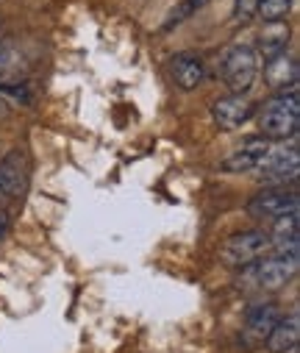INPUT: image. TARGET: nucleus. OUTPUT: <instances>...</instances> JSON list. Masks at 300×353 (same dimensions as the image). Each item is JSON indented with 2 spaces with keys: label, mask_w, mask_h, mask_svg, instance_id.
<instances>
[{
  "label": "nucleus",
  "mask_w": 300,
  "mask_h": 353,
  "mask_svg": "<svg viewBox=\"0 0 300 353\" xmlns=\"http://www.w3.org/2000/svg\"><path fill=\"white\" fill-rule=\"evenodd\" d=\"M6 228H9V220H6V214H3V212H0V239L6 236Z\"/></svg>",
  "instance_id": "obj_18"
},
{
  "label": "nucleus",
  "mask_w": 300,
  "mask_h": 353,
  "mask_svg": "<svg viewBox=\"0 0 300 353\" xmlns=\"http://www.w3.org/2000/svg\"><path fill=\"white\" fill-rule=\"evenodd\" d=\"M270 242H272V236L267 231H259V228L239 231V234L226 239L220 256H223V261L228 264V268H250V264H256L259 259L267 256Z\"/></svg>",
  "instance_id": "obj_3"
},
{
  "label": "nucleus",
  "mask_w": 300,
  "mask_h": 353,
  "mask_svg": "<svg viewBox=\"0 0 300 353\" xmlns=\"http://www.w3.org/2000/svg\"><path fill=\"white\" fill-rule=\"evenodd\" d=\"M212 114H214V123L220 131H237L253 117V103L242 95H226V98L214 101Z\"/></svg>",
  "instance_id": "obj_9"
},
{
  "label": "nucleus",
  "mask_w": 300,
  "mask_h": 353,
  "mask_svg": "<svg viewBox=\"0 0 300 353\" xmlns=\"http://www.w3.org/2000/svg\"><path fill=\"white\" fill-rule=\"evenodd\" d=\"M259 9V0H237V9H234V17L239 23H248Z\"/></svg>",
  "instance_id": "obj_16"
},
{
  "label": "nucleus",
  "mask_w": 300,
  "mask_h": 353,
  "mask_svg": "<svg viewBox=\"0 0 300 353\" xmlns=\"http://www.w3.org/2000/svg\"><path fill=\"white\" fill-rule=\"evenodd\" d=\"M281 320V312L275 303H259V306H250L248 314H245V331L256 339V342H264L270 336V331L275 328V323Z\"/></svg>",
  "instance_id": "obj_13"
},
{
  "label": "nucleus",
  "mask_w": 300,
  "mask_h": 353,
  "mask_svg": "<svg viewBox=\"0 0 300 353\" xmlns=\"http://www.w3.org/2000/svg\"><path fill=\"white\" fill-rule=\"evenodd\" d=\"M170 72H172V81H175L178 90L192 92V90H197V86H200V81H203L206 64H203V59H200L197 53H178L170 61Z\"/></svg>",
  "instance_id": "obj_10"
},
{
  "label": "nucleus",
  "mask_w": 300,
  "mask_h": 353,
  "mask_svg": "<svg viewBox=\"0 0 300 353\" xmlns=\"http://www.w3.org/2000/svg\"><path fill=\"white\" fill-rule=\"evenodd\" d=\"M292 9V0H259L256 14L261 17V23H281Z\"/></svg>",
  "instance_id": "obj_15"
},
{
  "label": "nucleus",
  "mask_w": 300,
  "mask_h": 353,
  "mask_svg": "<svg viewBox=\"0 0 300 353\" xmlns=\"http://www.w3.org/2000/svg\"><path fill=\"white\" fill-rule=\"evenodd\" d=\"M267 150H270V139H264V137H250V139H245L239 148H234V150L220 161V167H223L226 172H250V170H256V167L261 164V159L267 156Z\"/></svg>",
  "instance_id": "obj_8"
},
{
  "label": "nucleus",
  "mask_w": 300,
  "mask_h": 353,
  "mask_svg": "<svg viewBox=\"0 0 300 353\" xmlns=\"http://www.w3.org/2000/svg\"><path fill=\"white\" fill-rule=\"evenodd\" d=\"M31 181V167H28V156L26 150L14 148L0 159V192L9 198H20L26 195Z\"/></svg>",
  "instance_id": "obj_6"
},
{
  "label": "nucleus",
  "mask_w": 300,
  "mask_h": 353,
  "mask_svg": "<svg viewBox=\"0 0 300 353\" xmlns=\"http://www.w3.org/2000/svg\"><path fill=\"white\" fill-rule=\"evenodd\" d=\"M9 59H12V53H9V48L0 42V67H9Z\"/></svg>",
  "instance_id": "obj_17"
},
{
  "label": "nucleus",
  "mask_w": 300,
  "mask_h": 353,
  "mask_svg": "<svg viewBox=\"0 0 300 353\" xmlns=\"http://www.w3.org/2000/svg\"><path fill=\"white\" fill-rule=\"evenodd\" d=\"M297 339H300V314L289 312L286 317H281L275 323V328L270 331V336L264 342H267L270 353H292L297 347Z\"/></svg>",
  "instance_id": "obj_12"
},
{
  "label": "nucleus",
  "mask_w": 300,
  "mask_h": 353,
  "mask_svg": "<svg viewBox=\"0 0 300 353\" xmlns=\"http://www.w3.org/2000/svg\"><path fill=\"white\" fill-rule=\"evenodd\" d=\"M259 128L264 139H294L297 128H300V101H297V90L294 92H283L275 95L272 101L264 103L261 114H259Z\"/></svg>",
  "instance_id": "obj_1"
},
{
  "label": "nucleus",
  "mask_w": 300,
  "mask_h": 353,
  "mask_svg": "<svg viewBox=\"0 0 300 353\" xmlns=\"http://www.w3.org/2000/svg\"><path fill=\"white\" fill-rule=\"evenodd\" d=\"M253 268V279L261 290H281L286 287L294 273H297V259H289V256H267V259H259Z\"/></svg>",
  "instance_id": "obj_7"
},
{
  "label": "nucleus",
  "mask_w": 300,
  "mask_h": 353,
  "mask_svg": "<svg viewBox=\"0 0 300 353\" xmlns=\"http://www.w3.org/2000/svg\"><path fill=\"white\" fill-rule=\"evenodd\" d=\"M264 81L272 86L275 92H281V95L286 92V86H289V92H294V86H297V61H294V56L278 53V56L267 59Z\"/></svg>",
  "instance_id": "obj_11"
},
{
  "label": "nucleus",
  "mask_w": 300,
  "mask_h": 353,
  "mask_svg": "<svg viewBox=\"0 0 300 353\" xmlns=\"http://www.w3.org/2000/svg\"><path fill=\"white\" fill-rule=\"evenodd\" d=\"M248 212L253 217H259V220H272L275 223L278 217L297 212V195L289 192L286 187H267L264 192L250 198Z\"/></svg>",
  "instance_id": "obj_5"
},
{
  "label": "nucleus",
  "mask_w": 300,
  "mask_h": 353,
  "mask_svg": "<svg viewBox=\"0 0 300 353\" xmlns=\"http://www.w3.org/2000/svg\"><path fill=\"white\" fill-rule=\"evenodd\" d=\"M259 75V53L250 45H237L223 61V78L234 95L248 92Z\"/></svg>",
  "instance_id": "obj_4"
},
{
  "label": "nucleus",
  "mask_w": 300,
  "mask_h": 353,
  "mask_svg": "<svg viewBox=\"0 0 300 353\" xmlns=\"http://www.w3.org/2000/svg\"><path fill=\"white\" fill-rule=\"evenodd\" d=\"M286 39H289V28L283 26V20L281 23H264V31L259 37V50L267 59H272L278 53H286Z\"/></svg>",
  "instance_id": "obj_14"
},
{
  "label": "nucleus",
  "mask_w": 300,
  "mask_h": 353,
  "mask_svg": "<svg viewBox=\"0 0 300 353\" xmlns=\"http://www.w3.org/2000/svg\"><path fill=\"white\" fill-rule=\"evenodd\" d=\"M297 172H300V153L297 145H278L267 150V156L261 159V164L256 167V181L264 187H286L297 181Z\"/></svg>",
  "instance_id": "obj_2"
}]
</instances>
